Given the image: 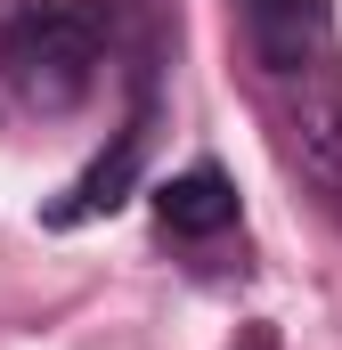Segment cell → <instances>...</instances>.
Here are the masks:
<instances>
[{
	"mask_svg": "<svg viewBox=\"0 0 342 350\" xmlns=\"http://www.w3.org/2000/svg\"><path fill=\"white\" fill-rule=\"evenodd\" d=\"M245 350H269V342H245Z\"/></svg>",
	"mask_w": 342,
	"mask_h": 350,
	"instance_id": "8992f818",
	"label": "cell"
},
{
	"mask_svg": "<svg viewBox=\"0 0 342 350\" xmlns=\"http://www.w3.org/2000/svg\"><path fill=\"white\" fill-rule=\"evenodd\" d=\"M0 66L25 106L66 114L98 82V8L90 0H0Z\"/></svg>",
	"mask_w": 342,
	"mask_h": 350,
	"instance_id": "6da1fadb",
	"label": "cell"
},
{
	"mask_svg": "<svg viewBox=\"0 0 342 350\" xmlns=\"http://www.w3.org/2000/svg\"><path fill=\"white\" fill-rule=\"evenodd\" d=\"M293 147H302V163L326 179V187H342V98L310 106V114L293 122Z\"/></svg>",
	"mask_w": 342,
	"mask_h": 350,
	"instance_id": "5b68a950",
	"label": "cell"
},
{
	"mask_svg": "<svg viewBox=\"0 0 342 350\" xmlns=\"http://www.w3.org/2000/svg\"><path fill=\"white\" fill-rule=\"evenodd\" d=\"M139 131H122V147L106 155V163H90L74 187H66V204H49V228H74V220H90V212H114L122 204V187H131V172H139Z\"/></svg>",
	"mask_w": 342,
	"mask_h": 350,
	"instance_id": "277c9868",
	"label": "cell"
},
{
	"mask_svg": "<svg viewBox=\"0 0 342 350\" xmlns=\"http://www.w3.org/2000/svg\"><path fill=\"white\" fill-rule=\"evenodd\" d=\"M245 25L269 74H310L326 49V0H245Z\"/></svg>",
	"mask_w": 342,
	"mask_h": 350,
	"instance_id": "7a4b0ae2",
	"label": "cell"
},
{
	"mask_svg": "<svg viewBox=\"0 0 342 350\" xmlns=\"http://www.w3.org/2000/svg\"><path fill=\"white\" fill-rule=\"evenodd\" d=\"M155 220H163L171 237H220V228L237 220V187H228V172L196 163V172L163 179V187H155Z\"/></svg>",
	"mask_w": 342,
	"mask_h": 350,
	"instance_id": "3957f363",
	"label": "cell"
}]
</instances>
